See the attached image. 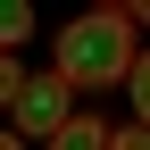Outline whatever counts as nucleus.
Returning a JSON list of instances; mask_svg holds the SVG:
<instances>
[{"instance_id":"obj_1","label":"nucleus","mask_w":150,"mask_h":150,"mask_svg":"<svg viewBox=\"0 0 150 150\" xmlns=\"http://www.w3.org/2000/svg\"><path fill=\"white\" fill-rule=\"evenodd\" d=\"M50 67H59L75 92H117L125 75L142 67V8L134 0H92V8H75L67 25L50 33Z\"/></svg>"},{"instance_id":"obj_2","label":"nucleus","mask_w":150,"mask_h":150,"mask_svg":"<svg viewBox=\"0 0 150 150\" xmlns=\"http://www.w3.org/2000/svg\"><path fill=\"white\" fill-rule=\"evenodd\" d=\"M75 100H83V92H75L50 59H0V108H8V134H17V142L59 150L67 117H75Z\"/></svg>"},{"instance_id":"obj_3","label":"nucleus","mask_w":150,"mask_h":150,"mask_svg":"<svg viewBox=\"0 0 150 150\" xmlns=\"http://www.w3.org/2000/svg\"><path fill=\"white\" fill-rule=\"evenodd\" d=\"M33 33H42L33 0H8V8H0V50H8V59H25V50H33Z\"/></svg>"}]
</instances>
